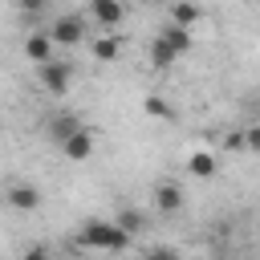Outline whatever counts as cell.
Segmentation results:
<instances>
[{"label": "cell", "instance_id": "6da1fadb", "mask_svg": "<svg viewBox=\"0 0 260 260\" xmlns=\"http://www.w3.org/2000/svg\"><path fill=\"white\" fill-rule=\"evenodd\" d=\"M77 244L81 248H93V252H122L130 244V236L114 219H85L77 228Z\"/></svg>", "mask_w": 260, "mask_h": 260}, {"label": "cell", "instance_id": "7a4b0ae2", "mask_svg": "<svg viewBox=\"0 0 260 260\" xmlns=\"http://www.w3.org/2000/svg\"><path fill=\"white\" fill-rule=\"evenodd\" d=\"M37 77H41V85L53 93V98H65L69 93V85H73V69L65 65V61H45V65H37Z\"/></svg>", "mask_w": 260, "mask_h": 260}, {"label": "cell", "instance_id": "3957f363", "mask_svg": "<svg viewBox=\"0 0 260 260\" xmlns=\"http://www.w3.org/2000/svg\"><path fill=\"white\" fill-rule=\"evenodd\" d=\"M61 154H65L69 162H85V158L93 154V130H89V126H77V130L61 142Z\"/></svg>", "mask_w": 260, "mask_h": 260}, {"label": "cell", "instance_id": "277c9868", "mask_svg": "<svg viewBox=\"0 0 260 260\" xmlns=\"http://www.w3.org/2000/svg\"><path fill=\"white\" fill-rule=\"evenodd\" d=\"M49 37H53V45H81L85 20H81V16H57L53 28H49Z\"/></svg>", "mask_w": 260, "mask_h": 260}, {"label": "cell", "instance_id": "5b68a950", "mask_svg": "<svg viewBox=\"0 0 260 260\" xmlns=\"http://www.w3.org/2000/svg\"><path fill=\"white\" fill-rule=\"evenodd\" d=\"M4 203L16 207V211H37L41 207V191L32 183H8L4 187Z\"/></svg>", "mask_w": 260, "mask_h": 260}, {"label": "cell", "instance_id": "8992f818", "mask_svg": "<svg viewBox=\"0 0 260 260\" xmlns=\"http://www.w3.org/2000/svg\"><path fill=\"white\" fill-rule=\"evenodd\" d=\"M89 16L98 20V28H118L126 8H122V0H89Z\"/></svg>", "mask_w": 260, "mask_h": 260}, {"label": "cell", "instance_id": "52a82bcc", "mask_svg": "<svg viewBox=\"0 0 260 260\" xmlns=\"http://www.w3.org/2000/svg\"><path fill=\"white\" fill-rule=\"evenodd\" d=\"M154 207H158L162 215H175V211L183 207V187H179V183H171V179L154 183Z\"/></svg>", "mask_w": 260, "mask_h": 260}, {"label": "cell", "instance_id": "ba28073f", "mask_svg": "<svg viewBox=\"0 0 260 260\" xmlns=\"http://www.w3.org/2000/svg\"><path fill=\"white\" fill-rule=\"evenodd\" d=\"M158 41H162V45H171V49H175V57L191 53V45H195L191 28H183V24H171V20H167V24L158 28Z\"/></svg>", "mask_w": 260, "mask_h": 260}, {"label": "cell", "instance_id": "9c48e42d", "mask_svg": "<svg viewBox=\"0 0 260 260\" xmlns=\"http://www.w3.org/2000/svg\"><path fill=\"white\" fill-rule=\"evenodd\" d=\"M53 37L49 32H28L24 37V57L32 61V65H45V61H53Z\"/></svg>", "mask_w": 260, "mask_h": 260}, {"label": "cell", "instance_id": "30bf717a", "mask_svg": "<svg viewBox=\"0 0 260 260\" xmlns=\"http://www.w3.org/2000/svg\"><path fill=\"white\" fill-rule=\"evenodd\" d=\"M187 171H191L195 179H211V175L219 171V158H215L211 150H191V154H187Z\"/></svg>", "mask_w": 260, "mask_h": 260}, {"label": "cell", "instance_id": "8fae6325", "mask_svg": "<svg viewBox=\"0 0 260 260\" xmlns=\"http://www.w3.org/2000/svg\"><path fill=\"white\" fill-rule=\"evenodd\" d=\"M203 20V8L195 4V0H179L175 8H171V24H183V28H191L195 32V24Z\"/></svg>", "mask_w": 260, "mask_h": 260}, {"label": "cell", "instance_id": "7c38bea8", "mask_svg": "<svg viewBox=\"0 0 260 260\" xmlns=\"http://www.w3.org/2000/svg\"><path fill=\"white\" fill-rule=\"evenodd\" d=\"M118 53H122V45H118V37H114V32H98V37H93V61L114 65V61H118Z\"/></svg>", "mask_w": 260, "mask_h": 260}, {"label": "cell", "instance_id": "4fadbf2b", "mask_svg": "<svg viewBox=\"0 0 260 260\" xmlns=\"http://www.w3.org/2000/svg\"><path fill=\"white\" fill-rule=\"evenodd\" d=\"M77 126H85V122H81L77 114H53V118H49V138H53V142L61 146V142H65V138H69V134H73Z\"/></svg>", "mask_w": 260, "mask_h": 260}, {"label": "cell", "instance_id": "5bb4252c", "mask_svg": "<svg viewBox=\"0 0 260 260\" xmlns=\"http://www.w3.org/2000/svg\"><path fill=\"white\" fill-rule=\"evenodd\" d=\"M114 223H118L126 236H134V232H142V228H146V215H142L138 207H122V211L114 215Z\"/></svg>", "mask_w": 260, "mask_h": 260}, {"label": "cell", "instance_id": "9a60e30c", "mask_svg": "<svg viewBox=\"0 0 260 260\" xmlns=\"http://www.w3.org/2000/svg\"><path fill=\"white\" fill-rule=\"evenodd\" d=\"M150 65H154V69H171V65H175V49L162 45L158 37L150 41Z\"/></svg>", "mask_w": 260, "mask_h": 260}, {"label": "cell", "instance_id": "2e32d148", "mask_svg": "<svg viewBox=\"0 0 260 260\" xmlns=\"http://www.w3.org/2000/svg\"><path fill=\"white\" fill-rule=\"evenodd\" d=\"M142 110H146L150 118H162V122H171V118H175V110H171V102H162L158 93H150V98L142 102Z\"/></svg>", "mask_w": 260, "mask_h": 260}, {"label": "cell", "instance_id": "e0dca14e", "mask_svg": "<svg viewBox=\"0 0 260 260\" xmlns=\"http://www.w3.org/2000/svg\"><path fill=\"white\" fill-rule=\"evenodd\" d=\"M223 150H232V154L248 150V146H244V130H228V134H223Z\"/></svg>", "mask_w": 260, "mask_h": 260}, {"label": "cell", "instance_id": "ac0fdd59", "mask_svg": "<svg viewBox=\"0 0 260 260\" xmlns=\"http://www.w3.org/2000/svg\"><path fill=\"white\" fill-rule=\"evenodd\" d=\"M244 146H248L252 154H260V122H252V126L244 130Z\"/></svg>", "mask_w": 260, "mask_h": 260}, {"label": "cell", "instance_id": "d6986e66", "mask_svg": "<svg viewBox=\"0 0 260 260\" xmlns=\"http://www.w3.org/2000/svg\"><path fill=\"white\" fill-rule=\"evenodd\" d=\"M45 4H49V0H16V8H20L24 16H37V12L45 8Z\"/></svg>", "mask_w": 260, "mask_h": 260}, {"label": "cell", "instance_id": "ffe728a7", "mask_svg": "<svg viewBox=\"0 0 260 260\" xmlns=\"http://www.w3.org/2000/svg\"><path fill=\"white\" fill-rule=\"evenodd\" d=\"M146 260H179V252H175V248H150Z\"/></svg>", "mask_w": 260, "mask_h": 260}, {"label": "cell", "instance_id": "44dd1931", "mask_svg": "<svg viewBox=\"0 0 260 260\" xmlns=\"http://www.w3.org/2000/svg\"><path fill=\"white\" fill-rule=\"evenodd\" d=\"M20 260H49V248L32 244V248H24V252H20Z\"/></svg>", "mask_w": 260, "mask_h": 260}, {"label": "cell", "instance_id": "7402d4cb", "mask_svg": "<svg viewBox=\"0 0 260 260\" xmlns=\"http://www.w3.org/2000/svg\"><path fill=\"white\" fill-rule=\"evenodd\" d=\"M256 122H260V102H256Z\"/></svg>", "mask_w": 260, "mask_h": 260}]
</instances>
